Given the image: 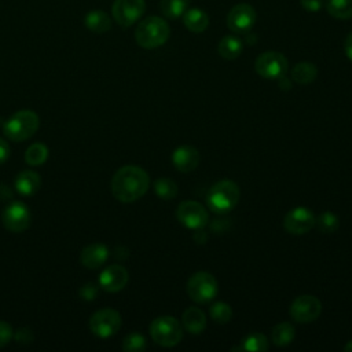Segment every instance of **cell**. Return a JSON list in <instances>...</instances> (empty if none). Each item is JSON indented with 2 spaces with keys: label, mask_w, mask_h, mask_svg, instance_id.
Segmentation results:
<instances>
[{
  "label": "cell",
  "mask_w": 352,
  "mask_h": 352,
  "mask_svg": "<svg viewBox=\"0 0 352 352\" xmlns=\"http://www.w3.org/2000/svg\"><path fill=\"white\" fill-rule=\"evenodd\" d=\"M41 186V179L37 172L33 170H22L16 175L15 188L21 195L29 197L38 191Z\"/></svg>",
  "instance_id": "19"
},
{
  "label": "cell",
  "mask_w": 352,
  "mask_h": 352,
  "mask_svg": "<svg viewBox=\"0 0 352 352\" xmlns=\"http://www.w3.org/2000/svg\"><path fill=\"white\" fill-rule=\"evenodd\" d=\"M172 162L179 172L188 173L199 164V153L192 146H180L172 154Z\"/></svg>",
  "instance_id": "16"
},
{
  "label": "cell",
  "mask_w": 352,
  "mask_h": 352,
  "mask_svg": "<svg viewBox=\"0 0 352 352\" xmlns=\"http://www.w3.org/2000/svg\"><path fill=\"white\" fill-rule=\"evenodd\" d=\"M154 191L161 199H173L177 195V184L169 177H160L154 182Z\"/></svg>",
  "instance_id": "29"
},
{
  "label": "cell",
  "mask_w": 352,
  "mask_h": 352,
  "mask_svg": "<svg viewBox=\"0 0 352 352\" xmlns=\"http://www.w3.org/2000/svg\"><path fill=\"white\" fill-rule=\"evenodd\" d=\"M210 318L220 323V324H224V323H228L232 318V309L231 307L227 304V302H214L212 307H210Z\"/></svg>",
  "instance_id": "31"
},
{
  "label": "cell",
  "mask_w": 352,
  "mask_h": 352,
  "mask_svg": "<svg viewBox=\"0 0 352 352\" xmlns=\"http://www.w3.org/2000/svg\"><path fill=\"white\" fill-rule=\"evenodd\" d=\"M344 50H345V55L352 60V32L346 36L345 43H344Z\"/></svg>",
  "instance_id": "38"
},
{
  "label": "cell",
  "mask_w": 352,
  "mask_h": 352,
  "mask_svg": "<svg viewBox=\"0 0 352 352\" xmlns=\"http://www.w3.org/2000/svg\"><path fill=\"white\" fill-rule=\"evenodd\" d=\"M315 224L318 227V230L320 232H326V234H331V232H336L338 230V226H340V220L338 217L331 213V212H324L322 213L316 220H315Z\"/></svg>",
  "instance_id": "30"
},
{
  "label": "cell",
  "mask_w": 352,
  "mask_h": 352,
  "mask_svg": "<svg viewBox=\"0 0 352 352\" xmlns=\"http://www.w3.org/2000/svg\"><path fill=\"white\" fill-rule=\"evenodd\" d=\"M1 221L4 227L11 232H23L30 227L32 214L26 204L14 201L4 208L1 213Z\"/></svg>",
  "instance_id": "9"
},
{
  "label": "cell",
  "mask_w": 352,
  "mask_h": 352,
  "mask_svg": "<svg viewBox=\"0 0 352 352\" xmlns=\"http://www.w3.org/2000/svg\"><path fill=\"white\" fill-rule=\"evenodd\" d=\"M146 11V1L144 0H114L111 7V14L116 22L122 26L128 28L133 25Z\"/></svg>",
  "instance_id": "11"
},
{
  "label": "cell",
  "mask_w": 352,
  "mask_h": 352,
  "mask_svg": "<svg viewBox=\"0 0 352 352\" xmlns=\"http://www.w3.org/2000/svg\"><path fill=\"white\" fill-rule=\"evenodd\" d=\"M316 76H318V69L311 62H298L292 69V78L297 84H302V85L311 84L312 81H315Z\"/></svg>",
  "instance_id": "23"
},
{
  "label": "cell",
  "mask_w": 352,
  "mask_h": 352,
  "mask_svg": "<svg viewBox=\"0 0 352 352\" xmlns=\"http://www.w3.org/2000/svg\"><path fill=\"white\" fill-rule=\"evenodd\" d=\"M290 316L298 323H309L319 318L322 312V302L318 297L311 294L298 296L290 305Z\"/></svg>",
  "instance_id": "10"
},
{
  "label": "cell",
  "mask_w": 352,
  "mask_h": 352,
  "mask_svg": "<svg viewBox=\"0 0 352 352\" xmlns=\"http://www.w3.org/2000/svg\"><path fill=\"white\" fill-rule=\"evenodd\" d=\"M150 336L161 346H175L183 338L182 324L173 316H158L150 324Z\"/></svg>",
  "instance_id": "5"
},
{
  "label": "cell",
  "mask_w": 352,
  "mask_h": 352,
  "mask_svg": "<svg viewBox=\"0 0 352 352\" xmlns=\"http://www.w3.org/2000/svg\"><path fill=\"white\" fill-rule=\"evenodd\" d=\"M14 337V331L11 324L4 320H0V348L6 346Z\"/></svg>",
  "instance_id": "33"
},
{
  "label": "cell",
  "mask_w": 352,
  "mask_h": 352,
  "mask_svg": "<svg viewBox=\"0 0 352 352\" xmlns=\"http://www.w3.org/2000/svg\"><path fill=\"white\" fill-rule=\"evenodd\" d=\"M289 69V62L282 52L265 51L254 60V70L258 76L268 80H278L285 77Z\"/></svg>",
  "instance_id": "6"
},
{
  "label": "cell",
  "mask_w": 352,
  "mask_h": 352,
  "mask_svg": "<svg viewBox=\"0 0 352 352\" xmlns=\"http://www.w3.org/2000/svg\"><path fill=\"white\" fill-rule=\"evenodd\" d=\"M122 349L125 352H142L146 349V338L139 333H131L124 338Z\"/></svg>",
  "instance_id": "32"
},
{
  "label": "cell",
  "mask_w": 352,
  "mask_h": 352,
  "mask_svg": "<svg viewBox=\"0 0 352 352\" xmlns=\"http://www.w3.org/2000/svg\"><path fill=\"white\" fill-rule=\"evenodd\" d=\"M176 217L180 224L190 230H201L209 220L204 205L197 201H184L177 206Z\"/></svg>",
  "instance_id": "12"
},
{
  "label": "cell",
  "mask_w": 352,
  "mask_h": 352,
  "mask_svg": "<svg viewBox=\"0 0 352 352\" xmlns=\"http://www.w3.org/2000/svg\"><path fill=\"white\" fill-rule=\"evenodd\" d=\"M256 19V10L248 3H239L228 11L227 26L234 33H246L254 26Z\"/></svg>",
  "instance_id": "13"
},
{
  "label": "cell",
  "mask_w": 352,
  "mask_h": 352,
  "mask_svg": "<svg viewBox=\"0 0 352 352\" xmlns=\"http://www.w3.org/2000/svg\"><path fill=\"white\" fill-rule=\"evenodd\" d=\"M84 25L94 33H104L111 29V19L104 11L92 10L84 16Z\"/></svg>",
  "instance_id": "21"
},
{
  "label": "cell",
  "mask_w": 352,
  "mask_h": 352,
  "mask_svg": "<svg viewBox=\"0 0 352 352\" xmlns=\"http://www.w3.org/2000/svg\"><path fill=\"white\" fill-rule=\"evenodd\" d=\"M129 275L125 267L120 264H111L106 267L99 275V286L110 293L122 290L128 283Z\"/></svg>",
  "instance_id": "15"
},
{
  "label": "cell",
  "mask_w": 352,
  "mask_h": 352,
  "mask_svg": "<svg viewBox=\"0 0 352 352\" xmlns=\"http://www.w3.org/2000/svg\"><path fill=\"white\" fill-rule=\"evenodd\" d=\"M80 297L82 300H87V301H91L96 297L98 294V286L94 285V283H85L81 289H80Z\"/></svg>",
  "instance_id": "34"
},
{
  "label": "cell",
  "mask_w": 352,
  "mask_h": 352,
  "mask_svg": "<svg viewBox=\"0 0 352 352\" xmlns=\"http://www.w3.org/2000/svg\"><path fill=\"white\" fill-rule=\"evenodd\" d=\"M14 338L19 344H29L30 341H33V333L30 331V329L22 327L14 334Z\"/></svg>",
  "instance_id": "35"
},
{
  "label": "cell",
  "mask_w": 352,
  "mask_h": 352,
  "mask_svg": "<svg viewBox=\"0 0 352 352\" xmlns=\"http://www.w3.org/2000/svg\"><path fill=\"white\" fill-rule=\"evenodd\" d=\"M344 351H346V352H352V340L344 346Z\"/></svg>",
  "instance_id": "39"
},
{
  "label": "cell",
  "mask_w": 352,
  "mask_h": 352,
  "mask_svg": "<svg viewBox=\"0 0 352 352\" xmlns=\"http://www.w3.org/2000/svg\"><path fill=\"white\" fill-rule=\"evenodd\" d=\"M270 346L268 338L263 333H252L248 337L242 340V345L234 346L232 351H252V352H260L267 351Z\"/></svg>",
  "instance_id": "26"
},
{
  "label": "cell",
  "mask_w": 352,
  "mask_h": 352,
  "mask_svg": "<svg viewBox=\"0 0 352 352\" xmlns=\"http://www.w3.org/2000/svg\"><path fill=\"white\" fill-rule=\"evenodd\" d=\"M11 154V148H10V144L0 138V164H4L8 157Z\"/></svg>",
  "instance_id": "37"
},
{
  "label": "cell",
  "mask_w": 352,
  "mask_h": 352,
  "mask_svg": "<svg viewBox=\"0 0 352 352\" xmlns=\"http://www.w3.org/2000/svg\"><path fill=\"white\" fill-rule=\"evenodd\" d=\"M120 327L121 315L113 308L99 309L89 319V329L99 338H109L114 336Z\"/></svg>",
  "instance_id": "8"
},
{
  "label": "cell",
  "mask_w": 352,
  "mask_h": 352,
  "mask_svg": "<svg viewBox=\"0 0 352 352\" xmlns=\"http://www.w3.org/2000/svg\"><path fill=\"white\" fill-rule=\"evenodd\" d=\"M238 201L239 187L232 180H220L214 183L206 194V204L209 209L219 214L232 210Z\"/></svg>",
  "instance_id": "4"
},
{
  "label": "cell",
  "mask_w": 352,
  "mask_h": 352,
  "mask_svg": "<svg viewBox=\"0 0 352 352\" xmlns=\"http://www.w3.org/2000/svg\"><path fill=\"white\" fill-rule=\"evenodd\" d=\"M40 125L38 116L32 110H18L3 125L6 138L12 142H23L32 138Z\"/></svg>",
  "instance_id": "3"
},
{
  "label": "cell",
  "mask_w": 352,
  "mask_h": 352,
  "mask_svg": "<svg viewBox=\"0 0 352 352\" xmlns=\"http://www.w3.org/2000/svg\"><path fill=\"white\" fill-rule=\"evenodd\" d=\"M187 294L198 304L210 301L217 294V280L208 271H198L187 282Z\"/></svg>",
  "instance_id": "7"
},
{
  "label": "cell",
  "mask_w": 352,
  "mask_h": 352,
  "mask_svg": "<svg viewBox=\"0 0 352 352\" xmlns=\"http://www.w3.org/2000/svg\"><path fill=\"white\" fill-rule=\"evenodd\" d=\"M243 50L242 41L236 36H224L217 45V51L221 58L227 60L236 59Z\"/></svg>",
  "instance_id": "22"
},
{
  "label": "cell",
  "mask_w": 352,
  "mask_h": 352,
  "mask_svg": "<svg viewBox=\"0 0 352 352\" xmlns=\"http://www.w3.org/2000/svg\"><path fill=\"white\" fill-rule=\"evenodd\" d=\"M48 158V147L43 143H33L28 147L25 153V161L28 165L40 166Z\"/></svg>",
  "instance_id": "28"
},
{
  "label": "cell",
  "mask_w": 352,
  "mask_h": 352,
  "mask_svg": "<svg viewBox=\"0 0 352 352\" xmlns=\"http://www.w3.org/2000/svg\"><path fill=\"white\" fill-rule=\"evenodd\" d=\"M315 216L314 213L305 206H297L289 210L283 219V227L289 234L293 235H302L311 231L315 226Z\"/></svg>",
  "instance_id": "14"
},
{
  "label": "cell",
  "mask_w": 352,
  "mask_h": 352,
  "mask_svg": "<svg viewBox=\"0 0 352 352\" xmlns=\"http://www.w3.org/2000/svg\"><path fill=\"white\" fill-rule=\"evenodd\" d=\"M183 23L190 32L201 33V32L206 30V28L209 25V16L201 8H188L183 14Z\"/></svg>",
  "instance_id": "20"
},
{
  "label": "cell",
  "mask_w": 352,
  "mask_h": 352,
  "mask_svg": "<svg viewBox=\"0 0 352 352\" xmlns=\"http://www.w3.org/2000/svg\"><path fill=\"white\" fill-rule=\"evenodd\" d=\"M150 186V177L144 169L138 165H125L120 168L111 179V192L117 201L129 204L142 198Z\"/></svg>",
  "instance_id": "1"
},
{
  "label": "cell",
  "mask_w": 352,
  "mask_h": 352,
  "mask_svg": "<svg viewBox=\"0 0 352 352\" xmlns=\"http://www.w3.org/2000/svg\"><path fill=\"white\" fill-rule=\"evenodd\" d=\"M170 36V28L168 22L157 15L144 18L135 30L136 43L146 50L161 47Z\"/></svg>",
  "instance_id": "2"
},
{
  "label": "cell",
  "mask_w": 352,
  "mask_h": 352,
  "mask_svg": "<svg viewBox=\"0 0 352 352\" xmlns=\"http://www.w3.org/2000/svg\"><path fill=\"white\" fill-rule=\"evenodd\" d=\"M109 257V249L103 243H92L82 249L80 261L85 268L96 270L102 267Z\"/></svg>",
  "instance_id": "17"
},
{
  "label": "cell",
  "mask_w": 352,
  "mask_h": 352,
  "mask_svg": "<svg viewBox=\"0 0 352 352\" xmlns=\"http://www.w3.org/2000/svg\"><path fill=\"white\" fill-rule=\"evenodd\" d=\"M190 6V0H161L160 8L164 16L169 19H177L183 16Z\"/></svg>",
  "instance_id": "25"
},
{
  "label": "cell",
  "mask_w": 352,
  "mask_h": 352,
  "mask_svg": "<svg viewBox=\"0 0 352 352\" xmlns=\"http://www.w3.org/2000/svg\"><path fill=\"white\" fill-rule=\"evenodd\" d=\"M300 4L304 10L309 11V12H316L322 8L323 0H300Z\"/></svg>",
  "instance_id": "36"
},
{
  "label": "cell",
  "mask_w": 352,
  "mask_h": 352,
  "mask_svg": "<svg viewBox=\"0 0 352 352\" xmlns=\"http://www.w3.org/2000/svg\"><path fill=\"white\" fill-rule=\"evenodd\" d=\"M327 12L337 19H351L352 18V0H327Z\"/></svg>",
  "instance_id": "27"
},
{
  "label": "cell",
  "mask_w": 352,
  "mask_h": 352,
  "mask_svg": "<svg viewBox=\"0 0 352 352\" xmlns=\"http://www.w3.org/2000/svg\"><path fill=\"white\" fill-rule=\"evenodd\" d=\"M182 323L184 330L191 334H199L206 327V318L202 309L198 307H188L182 315Z\"/></svg>",
  "instance_id": "18"
},
{
  "label": "cell",
  "mask_w": 352,
  "mask_h": 352,
  "mask_svg": "<svg viewBox=\"0 0 352 352\" xmlns=\"http://www.w3.org/2000/svg\"><path fill=\"white\" fill-rule=\"evenodd\" d=\"M294 327L289 322H282L272 327L271 340L276 346H286L294 340Z\"/></svg>",
  "instance_id": "24"
}]
</instances>
